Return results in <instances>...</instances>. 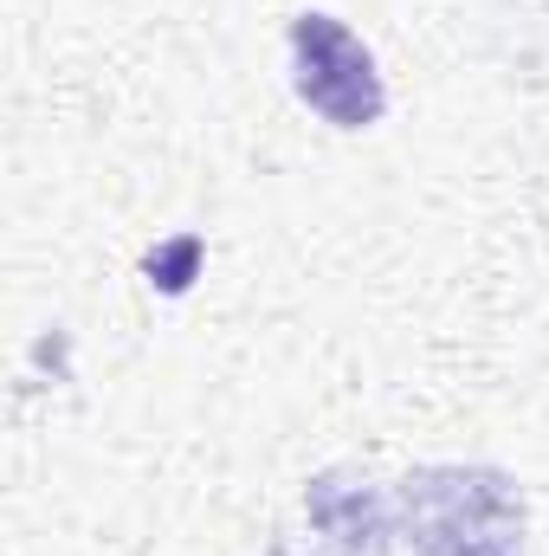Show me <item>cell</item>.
Wrapping results in <instances>:
<instances>
[{"mask_svg":"<svg viewBox=\"0 0 549 556\" xmlns=\"http://www.w3.org/2000/svg\"><path fill=\"white\" fill-rule=\"evenodd\" d=\"M395 538L420 556H524V492L498 466H420L395 485Z\"/></svg>","mask_w":549,"mask_h":556,"instance_id":"1","label":"cell"},{"mask_svg":"<svg viewBox=\"0 0 549 556\" xmlns=\"http://www.w3.org/2000/svg\"><path fill=\"white\" fill-rule=\"evenodd\" d=\"M291 91L330 130H369L388 111V85L375 72V52L336 13H297L291 20Z\"/></svg>","mask_w":549,"mask_h":556,"instance_id":"2","label":"cell"}]
</instances>
